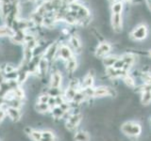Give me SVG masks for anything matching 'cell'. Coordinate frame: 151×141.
Masks as SVG:
<instances>
[{"label":"cell","mask_w":151,"mask_h":141,"mask_svg":"<svg viewBox=\"0 0 151 141\" xmlns=\"http://www.w3.org/2000/svg\"><path fill=\"white\" fill-rule=\"evenodd\" d=\"M122 132L129 136H138L142 133V127L134 121H129L122 125Z\"/></svg>","instance_id":"obj_1"},{"label":"cell","mask_w":151,"mask_h":141,"mask_svg":"<svg viewBox=\"0 0 151 141\" xmlns=\"http://www.w3.org/2000/svg\"><path fill=\"white\" fill-rule=\"evenodd\" d=\"M131 36L135 40H138V41L144 40V39H145V37L147 36V28H146V26L144 25L139 26L138 27L135 28V29L132 31Z\"/></svg>","instance_id":"obj_2"},{"label":"cell","mask_w":151,"mask_h":141,"mask_svg":"<svg viewBox=\"0 0 151 141\" xmlns=\"http://www.w3.org/2000/svg\"><path fill=\"white\" fill-rule=\"evenodd\" d=\"M58 54H59V56L63 60H66L68 61L69 59H71L73 58V53L71 49L67 45H60L59 46V49H58Z\"/></svg>","instance_id":"obj_3"},{"label":"cell","mask_w":151,"mask_h":141,"mask_svg":"<svg viewBox=\"0 0 151 141\" xmlns=\"http://www.w3.org/2000/svg\"><path fill=\"white\" fill-rule=\"evenodd\" d=\"M80 120H81V115L79 114H73L72 116H70L66 122V126L70 130H74L78 126Z\"/></svg>","instance_id":"obj_4"},{"label":"cell","mask_w":151,"mask_h":141,"mask_svg":"<svg viewBox=\"0 0 151 141\" xmlns=\"http://www.w3.org/2000/svg\"><path fill=\"white\" fill-rule=\"evenodd\" d=\"M111 51V45L108 43V42H102L100 43L96 48V56L97 58H105L106 55L110 53Z\"/></svg>","instance_id":"obj_5"},{"label":"cell","mask_w":151,"mask_h":141,"mask_svg":"<svg viewBox=\"0 0 151 141\" xmlns=\"http://www.w3.org/2000/svg\"><path fill=\"white\" fill-rule=\"evenodd\" d=\"M58 49H59V45L55 43V44H51L48 48H47L45 51V56L42 58H45V60L49 61V60H52L54 58L55 55L58 53Z\"/></svg>","instance_id":"obj_6"},{"label":"cell","mask_w":151,"mask_h":141,"mask_svg":"<svg viewBox=\"0 0 151 141\" xmlns=\"http://www.w3.org/2000/svg\"><path fill=\"white\" fill-rule=\"evenodd\" d=\"M61 82H63V76L60 73H54L51 75V80H50V84H51V88H60Z\"/></svg>","instance_id":"obj_7"},{"label":"cell","mask_w":151,"mask_h":141,"mask_svg":"<svg viewBox=\"0 0 151 141\" xmlns=\"http://www.w3.org/2000/svg\"><path fill=\"white\" fill-rule=\"evenodd\" d=\"M111 24H112L113 29H114L116 32H120L121 29H122V17H121V14L112 13Z\"/></svg>","instance_id":"obj_8"},{"label":"cell","mask_w":151,"mask_h":141,"mask_svg":"<svg viewBox=\"0 0 151 141\" xmlns=\"http://www.w3.org/2000/svg\"><path fill=\"white\" fill-rule=\"evenodd\" d=\"M6 114L11 118L13 121H18L21 118V112L18 108L7 107L6 108Z\"/></svg>","instance_id":"obj_9"},{"label":"cell","mask_w":151,"mask_h":141,"mask_svg":"<svg viewBox=\"0 0 151 141\" xmlns=\"http://www.w3.org/2000/svg\"><path fill=\"white\" fill-rule=\"evenodd\" d=\"M110 94V89L105 87H99L96 88H93V97H104L109 96Z\"/></svg>","instance_id":"obj_10"},{"label":"cell","mask_w":151,"mask_h":141,"mask_svg":"<svg viewBox=\"0 0 151 141\" xmlns=\"http://www.w3.org/2000/svg\"><path fill=\"white\" fill-rule=\"evenodd\" d=\"M14 30L11 26H0V37H12L14 35Z\"/></svg>","instance_id":"obj_11"},{"label":"cell","mask_w":151,"mask_h":141,"mask_svg":"<svg viewBox=\"0 0 151 141\" xmlns=\"http://www.w3.org/2000/svg\"><path fill=\"white\" fill-rule=\"evenodd\" d=\"M143 105H149L151 103V88H145L143 94H142V99H141Z\"/></svg>","instance_id":"obj_12"},{"label":"cell","mask_w":151,"mask_h":141,"mask_svg":"<svg viewBox=\"0 0 151 141\" xmlns=\"http://www.w3.org/2000/svg\"><path fill=\"white\" fill-rule=\"evenodd\" d=\"M93 85V75H91V73L87 74L85 78L83 79L82 82V88H92Z\"/></svg>","instance_id":"obj_13"},{"label":"cell","mask_w":151,"mask_h":141,"mask_svg":"<svg viewBox=\"0 0 151 141\" xmlns=\"http://www.w3.org/2000/svg\"><path fill=\"white\" fill-rule=\"evenodd\" d=\"M70 43L72 44L75 50H77V52H80L81 50V43H80V41L77 36H72L70 39Z\"/></svg>","instance_id":"obj_14"},{"label":"cell","mask_w":151,"mask_h":141,"mask_svg":"<svg viewBox=\"0 0 151 141\" xmlns=\"http://www.w3.org/2000/svg\"><path fill=\"white\" fill-rule=\"evenodd\" d=\"M75 140L76 141H89L90 140V136L89 135L86 133V132L83 131H79L75 135Z\"/></svg>","instance_id":"obj_15"},{"label":"cell","mask_w":151,"mask_h":141,"mask_svg":"<svg viewBox=\"0 0 151 141\" xmlns=\"http://www.w3.org/2000/svg\"><path fill=\"white\" fill-rule=\"evenodd\" d=\"M51 112H52V115H53L56 119L63 118L64 116V114L66 113L60 106H55L54 108H52V109H51Z\"/></svg>","instance_id":"obj_16"},{"label":"cell","mask_w":151,"mask_h":141,"mask_svg":"<svg viewBox=\"0 0 151 141\" xmlns=\"http://www.w3.org/2000/svg\"><path fill=\"white\" fill-rule=\"evenodd\" d=\"M118 60V58H116V56H107V58H104V64H105V66H107V67L109 68H111L113 67V65L115 64V62Z\"/></svg>","instance_id":"obj_17"},{"label":"cell","mask_w":151,"mask_h":141,"mask_svg":"<svg viewBox=\"0 0 151 141\" xmlns=\"http://www.w3.org/2000/svg\"><path fill=\"white\" fill-rule=\"evenodd\" d=\"M35 108H36V110L40 113H46L51 110L50 106L47 105V103H38Z\"/></svg>","instance_id":"obj_18"},{"label":"cell","mask_w":151,"mask_h":141,"mask_svg":"<svg viewBox=\"0 0 151 141\" xmlns=\"http://www.w3.org/2000/svg\"><path fill=\"white\" fill-rule=\"evenodd\" d=\"M66 69H67V70L70 73H73L74 70L77 69V60L74 58V56L67 61V64H66Z\"/></svg>","instance_id":"obj_19"},{"label":"cell","mask_w":151,"mask_h":141,"mask_svg":"<svg viewBox=\"0 0 151 141\" xmlns=\"http://www.w3.org/2000/svg\"><path fill=\"white\" fill-rule=\"evenodd\" d=\"M29 135L34 141H40L42 138V132L36 131V130H31L29 133Z\"/></svg>","instance_id":"obj_20"},{"label":"cell","mask_w":151,"mask_h":141,"mask_svg":"<svg viewBox=\"0 0 151 141\" xmlns=\"http://www.w3.org/2000/svg\"><path fill=\"white\" fill-rule=\"evenodd\" d=\"M112 13L114 14H121V11L123 9V5L121 2H116L115 4L112 5Z\"/></svg>","instance_id":"obj_21"},{"label":"cell","mask_w":151,"mask_h":141,"mask_svg":"<svg viewBox=\"0 0 151 141\" xmlns=\"http://www.w3.org/2000/svg\"><path fill=\"white\" fill-rule=\"evenodd\" d=\"M124 81L127 84V86H129V88H134L135 86V82L132 77H130L129 75H126L125 78H124Z\"/></svg>","instance_id":"obj_22"},{"label":"cell","mask_w":151,"mask_h":141,"mask_svg":"<svg viewBox=\"0 0 151 141\" xmlns=\"http://www.w3.org/2000/svg\"><path fill=\"white\" fill-rule=\"evenodd\" d=\"M56 137L55 135L50 131H44L42 132V138H53Z\"/></svg>","instance_id":"obj_23"},{"label":"cell","mask_w":151,"mask_h":141,"mask_svg":"<svg viewBox=\"0 0 151 141\" xmlns=\"http://www.w3.org/2000/svg\"><path fill=\"white\" fill-rule=\"evenodd\" d=\"M49 95L48 94H44V95L40 96L39 98H38V103H47V102H48L49 100Z\"/></svg>","instance_id":"obj_24"},{"label":"cell","mask_w":151,"mask_h":141,"mask_svg":"<svg viewBox=\"0 0 151 141\" xmlns=\"http://www.w3.org/2000/svg\"><path fill=\"white\" fill-rule=\"evenodd\" d=\"M40 141H57V138L56 137H53V138H41Z\"/></svg>","instance_id":"obj_25"},{"label":"cell","mask_w":151,"mask_h":141,"mask_svg":"<svg viewBox=\"0 0 151 141\" xmlns=\"http://www.w3.org/2000/svg\"><path fill=\"white\" fill-rule=\"evenodd\" d=\"M66 1H67L68 3H71V4H72V3H75L76 0H66Z\"/></svg>","instance_id":"obj_26"},{"label":"cell","mask_w":151,"mask_h":141,"mask_svg":"<svg viewBox=\"0 0 151 141\" xmlns=\"http://www.w3.org/2000/svg\"><path fill=\"white\" fill-rule=\"evenodd\" d=\"M9 2H11L12 4H13V3H15V2L17 1V0H9Z\"/></svg>","instance_id":"obj_27"},{"label":"cell","mask_w":151,"mask_h":141,"mask_svg":"<svg viewBox=\"0 0 151 141\" xmlns=\"http://www.w3.org/2000/svg\"><path fill=\"white\" fill-rule=\"evenodd\" d=\"M150 56H151V51H150Z\"/></svg>","instance_id":"obj_28"},{"label":"cell","mask_w":151,"mask_h":141,"mask_svg":"<svg viewBox=\"0 0 151 141\" xmlns=\"http://www.w3.org/2000/svg\"><path fill=\"white\" fill-rule=\"evenodd\" d=\"M127 1H129V0H127Z\"/></svg>","instance_id":"obj_29"}]
</instances>
